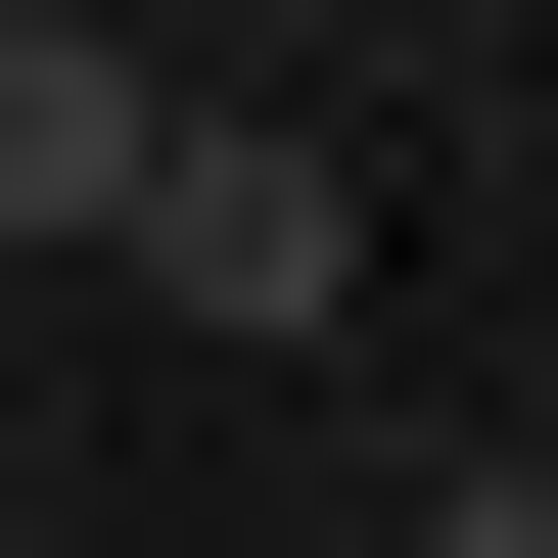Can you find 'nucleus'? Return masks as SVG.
<instances>
[{"mask_svg": "<svg viewBox=\"0 0 558 558\" xmlns=\"http://www.w3.org/2000/svg\"><path fill=\"white\" fill-rule=\"evenodd\" d=\"M140 326H233V373H326V326H373V186H326V140H279V94H186V140H140Z\"/></svg>", "mask_w": 558, "mask_h": 558, "instance_id": "f257e3e1", "label": "nucleus"}, {"mask_svg": "<svg viewBox=\"0 0 558 558\" xmlns=\"http://www.w3.org/2000/svg\"><path fill=\"white\" fill-rule=\"evenodd\" d=\"M140 140H186V94H140L94 0H0V279H94V233H140Z\"/></svg>", "mask_w": 558, "mask_h": 558, "instance_id": "f03ea898", "label": "nucleus"}, {"mask_svg": "<svg viewBox=\"0 0 558 558\" xmlns=\"http://www.w3.org/2000/svg\"><path fill=\"white\" fill-rule=\"evenodd\" d=\"M418 558H558V465H418Z\"/></svg>", "mask_w": 558, "mask_h": 558, "instance_id": "7ed1b4c3", "label": "nucleus"}, {"mask_svg": "<svg viewBox=\"0 0 558 558\" xmlns=\"http://www.w3.org/2000/svg\"><path fill=\"white\" fill-rule=\"evenodd\" d=\"M0 326H47V279H0Z\"/></svg>", "mask_w": 558, "mask_h": 558, "instance_id": "20e7f679", "label": "nucleus"}]
</instances>
